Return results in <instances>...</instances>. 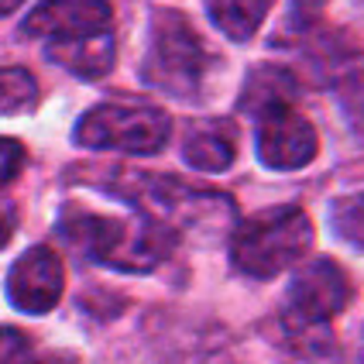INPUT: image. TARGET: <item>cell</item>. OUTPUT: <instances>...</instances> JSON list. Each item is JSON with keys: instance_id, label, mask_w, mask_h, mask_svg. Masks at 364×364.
<instances>
[{"instance_id": "6da1fadb", "label": "cell", "mask_w": 364, "mask_h": 364, "mask_svg": "<svg viewBox=\"0 0 364 364\" xmlns=\"http://www.w3.org/2000/svg\"><path fill=\"white\" fill-rule=\"evenodd\" d=\"M62 237L76 244L86 258L114 268H151L168 247V234L155 223H144L131 230L124 220L114 217H97L82 206H65L59 220Z\"/></svg>"}, {"instance_id": "7a4b0ae2", "label": "cell", "mask_w": 364, "mask_h": 364, "mask_svg": "<svg viewBox=\"0 0 364 364\" xmlns=\"http://www.w3.org/2000/svg\"><path fill=\"white\" fill-rule=\"evenodd\" d=\"M313 241V227L303 210L296 206H275L258 217L244 220L234 234L230 255L234 264L251 279H272L296 264Z\"/></svg>"}, {"instance_id": "3957f363", "label": "cell", "mask_w": 364, "mask_h": 364, "mask_svg": "<svg viewBox=\"0 0 364 364\" xmlns=\"http://www.w3.org/2000/svg\"><path fill=\"white\" fill-rule=\"evenodd\" d=\"M210 52L182 14H159L144 55V80L172 97H193L206 80Z\"/></svg>"}, {"instance_id": "277c9868", "label": "cell", "mask_w": 364, "mask_h": 364, "mask_svg": "<svg viewBox=\"0 0 364 364\" xmlns=\"http://www.w3.org/2000/svg\"><path fill=\"white\" fill-rule=\"evenodd\" d=\"M76 141L97 151L155 155L168 141V117L155 107L103 103L82 114V121L76 124Z\"/></svg>"}, {"instance_id": "5b68a950", "label": "cell", "mask_w": 364, "mask_h": 364, "mask_svg": "<svg viewBox=\"0 0 364 364\" xmlns=\"http://www.w3.org/2000/svg\"><path fill=\"white\" fill-rule=\"evenodd\" d=\"M350 299V282L333 262H309L292 279L285 296V320L292 330H316L326 326Z\"/></svg>"}, {"instance_id": "8992f818", "label": "cell", "mask_w": 364, "mask_h": 364, "mask_svg": "<svg viewBox=\"0 0 364 364\" xmlns=\"http://www.w3.org/2000/svg\"><path fill=\"white\" fill-rule=\"evenodd\" d=\"M258 121V159L268 168L292 172L309 165L316 155V131L303 114L292 110V103H275L262 114H255Z\"/></svg>"}, {"instance_id": "52a82bcc", "label": "cell", "mask_w": 364, "mask_h": 364, "mask_svg": "<svg viewBox=\"0 0 364 364\" xmlns=\"http://www.w3.org/2000/svg\"><path fill=\"white\" fill-rule=\"evenodd\" d=\"M110 14L107 0H41L24 21V31L48 45L80 41L110 31Z\"/></svg>"}, {"instance_id": "ba28073f", "label": "cell", "mask_w": 364, "mask_h": 364, "mask_svg": "<svg viewBox=\"0 0 364 364\" xmlns=\"http://www.w3.org/2000/svg\"><path fill=\"white\" fill-rule=\"evenodd\" d=\"M62 262L52 247H31L24 251L11 275H7V296L24 313H48L62 296Z\"/></svg>"}, {"instance_id": "9c48e42d", "label": "cell", "mask_w": 364, "mask_h": 364, "mask_svg": "<svg viewBox=\"0 0 364 364\" xmlns=\"http://www.w3.org/2000/svg\"><path fill=\"white\" fill-rule=\"evenodd\" d=\"M234 131L230 124L223 121H206V124H196L189 131V138L182 144V155L186 162L193 168H203V172H223L227 165L234 162Z\"/></svg>"}, {"instance_id": "30bf717a", "label": "cell", "mask_w": 364, "mask_h": 364, "mask_svg": "<svg viewBox=\"0 0 364 364\" xmlns=\"http://www.w3.org/2000/svg\"><path fill=\"white\" fill-rule=\"evenodd\" d=\"M48 59L82 80H97L114 65V38H110V31H103L93 38L59 41V45H48Z\"/></svg>"}, {"instance_id": "8fae6325", "label": "cell", "mask_w": 364, "mask_h": 364, "mask_svg": "<svg viewBox=\"0 0 364 364\" xmlns=\"http://www.w3.org/2000/svg\"><path fill=\"white\" fill-rule=\"evenodd\" d=\"M272 11V0H210V18L227 38H251Z\"/></svg>"}, {"instance_id": "7c38bea8", "label": "cell", "mask_w": 364, "mask_h": 364, "mask_svg": "<svg viewBox=\"0 0 364 364\" xmlns=\"http://www.w3.org/2000/svg\"><path fill=\"white\" fill-rule=\"evenodd\" d=\"M296 97V82L282 69H258L251 73V80L244 86V110L247 114H262L275 103H292Z\"/></svg>"}, {"instance_id": "4fadbf2b", "label": "cell", "mask_w": 364, "mask_h": 364, "mask_svg": "<svg viewBox=\"0 0 364 364\" xmlns=\"http://www.w3.org/2000/svg\"><path fill=\"white\" fill-rule=\"evenodd\" d=\"M35 97H38V86L31 80V73L0 69V114H18L24 107H31Z\"/></svg>"}, {"instance_id": "5bb4252c", "label": "cell", "mask_w": 364, "mask_h": 364, "mask_svg": "<svg viewBox=\"0 0 364 364\" xmlns=\"http://www.w3.org/2000/svg\"><path fill=\"white\" fill-rule=\"evenodd\" d=\"M333 230L341 241L364 247V196H354V200L333 206Z\"/></svg>"}, {"instance_id": "9a60e30c", "label": "cell", "mask_w": 364, "mask_h": 364, "mask_svg": "<svg viewBox=\"0 0 364 364\" xmlns=\"http://www.w3.org/2000/svg\"><path fill=\"white\" fill-rule=\"evenodd\" d=\"M0 364H35L31 361V341L14 326H0Z\"/></svg>"}, {"instance_id": "2e32d148", "label": "cell", "mask_w": 364, "mask_h": 364, "mask_svg": "<svg viewBox=\"0 0 364 364\" xmlns=\"http://www.w3.org/2000/svg\"><path fill=\"white\" fill-rule=\"evenodd\" d=\"M24 165V148L14 138H0V189L14 179Z\"/></svg>"}, {"instance_id": "e0dca14e", "label": "cell", "mask_w": 364, "mask_h": 364, "mask_svg": "<svg viewBox=\"0 0 364 364\" xmlns=\"http://www.w3.org/2000/svg\"><path fill=\"white\" fill-rule=\"evenodd\" d=\"M11 230H14V220H11V210L0 206V247L11 241Z\"/></svg>"}, {"instance_id": "ac0fdd59", "label": "cell", "mask_w": 364, "mask_h": 364, "mask_svg": "<svg viewBox=\"0 0 364 364\" xmlns=\"http://www.w3.org/2000/svg\"><path fill=\"white\" fill-rule=\"evenodd\" d=\"M35 364H76V358H69V354H55V358H45V361H35Z\"/></svg>"}, {"instance_id": "d6986e66", "label": "cell", "mask_w": 364, "mask_h": 364, "mask_svg": "<svg viewBox=\"0 0 364 364\" xmlns=\"http://www.w3.org/2000/svg\"><path fill=\"white\" fill-rule=\"evenodd\" d=\"M21 4H24V0H0V18H4V14H11V11H18Z\"/></svg>"}]
</instances>
